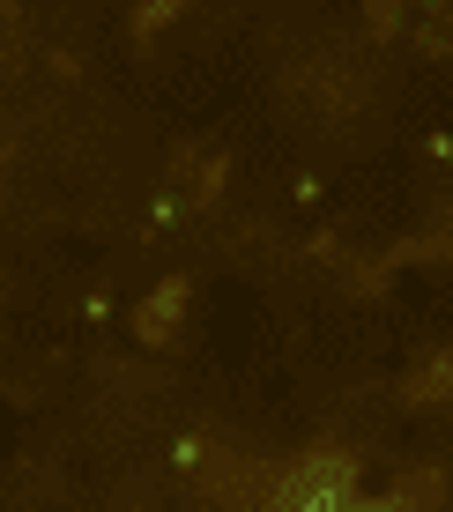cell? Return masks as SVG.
<instances>
[{"instance_id": "obj_5", "label": "cell", "mask_w": 453, "mask_h": 512, "mask_svg": "<svg viewBox=\"0 0 453 512\" xmlns=\"http://www.w3.org/2000/svg\"><path fill=\"white\" fill-rule=\"evenodd\" d=\"M179 0H156V8H134V38H156V30H171V23H179Z\"/></svg>"}, {"instance_id": "obj_7", "label": "cell", "mask_w": 453, "mask_h": 512, "mask_svg": "<svg viewBox=\"0 0 453 512\" xmlns=\"http://www.w3.org/2000/svg\"><path fill=\"white\" fill-rule=\"evenodd\" d=\"M208 461V453H201V438H179V446H171V468H179V475H194Z\"/></svg>"}, {"instance_id": "obj_1", "label": "cell", "mask_w": 453, "mask_h": 512, "mask_svg": "<svg viewBox=\"0 0 453 512\" xmlns=\"http://www.w3.org/2000/svg\"><path fill=\"white\" fill-rule=\"evenodd\" d=\"M186 305H194V282H186V275H164V282L142 297V312H134V342H142V349H164L171 334H179Z\"/></svg>"}, {"instance_id": "obj_2", "label": "cell", "mask_w": 453, "mask_h": 512, "mask_svg": "<svg viewBox=\"0 0 453 512\" xmlns=\"http://www.w3.org/2000/svg\"><path fill=\"white\" fill-rule=\"evenodd\" d=\"M402 401L409 409H453V349L416 357V372H402Z\"/></svg>"}, {"instance_id": "obj_3", "label": "cell", "mask_w": 453, "mask_h": 512, "mask_svg": "<svg viewBox=\"0 0 453 512\" xmlns=\"http://www.w3.org/2000/svg\"><path fill=\"white\" fill-rule=\"evenodd\" d=\"M171 179H194V208H216L223 179H231V156L223 149H186V156H171Z\"/></svg>"}, {"instance_id": "obj_4", "label": "cell", "mask_w": 453, "mask_h": 512, "mask_svg": "<svg viewBox=\"0 0 453 512\" xmlns=\"http://www.w3.org/2000/svg\"><path fill=\"white\" fill-rule=\"evenodd\" d=\"M305 253H312V260H327V268H342V275L357 268L350 245H342V231H312V238H305Z\"/></svg>"}, {"instance_id": "obj_8", "label": "cell", "mask_w": 453, "mask_h": 512, "mask_svg": "<svg viewBox=\"0 0 453 512\" xmlns=\"http://www.w3.org/2000/svg\"><path fill=\"white\" fill-rule=\"evenodd\" d=\"M45 67H52V75H82V52H75V45H52Z\"/></svg>"}, {"instance_id": "obj_6", "label": "cell", "mask_w": 453, "mask_h": 512, "mask_svg": "<svg viewBox=\"0 0 453 512\" xmlns=\"http://www.w3.org/2000/svg\"><path fill=\"white\" fill-rule=\"evenodd\" d=\"M364 30H372V38H402L409 15H402V8H387V0H372V8H364Z\"/></svg>"}]
</instances>
